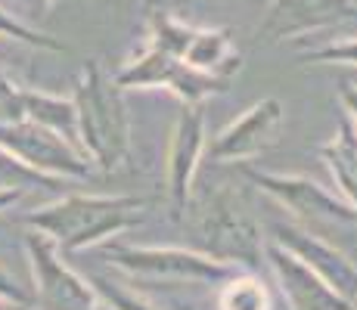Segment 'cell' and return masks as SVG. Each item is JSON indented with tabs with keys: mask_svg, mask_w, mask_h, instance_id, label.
<instances>
[{
	"mask_svg": "<svg viewBox=\"0 0 357 310\" xmlns=\"http://www.w3.org/2000/svg\"><path fill=\"white\" fill-rule=\"evenodd\" d=\"M146 202L137 196H63L38 211H29L22 224L44 233L56 242L59 251H81L143 224Z\"/></svg>",
	"mask_w": 357,
	"mask_h": 310,
	"instance_id": "obj_1",
	"label": "cell"
},
{
	"mask_svg": "<svg viewBox=\"0 0 357 310\" xmlns=\"http://www.w3.org/2000/svg\"><path fill=\"white\" fill-rule=\"evenodd\" d=\"M75 112H78L81 153L97 164L102 174H112L130 158V115L121 87L102 72L97 59H87L75 87Z\"/></svg>",
	"mask_w": 357,
	"mask_h": 310,
	"instance_id": "obj_2",
	"label": "cell"
},
{
	"mask_svg": "<svg viewBox=\"0 0 357 310\" xmlns=\"http://www.w3.org/2000/svg\"><path fill=\"white\" fill-rule=\"evenodd\" d=\"M196 236L199 251L208 254V258L252 273L261 267L264 242H261L258 220L249 211L245 199L227 186L215 189L211 199H205L196 220Z\"/></svg>",
	"mask_w": 357,
	"mask_h": 310,
	"instance_id": "obj_3",
	"label": "cell"
},
{
	"mask_svg": "<svg viewBox=\"0 0 357 310\" xmlns=\"http://www.w3.org/2000/svg\"><path fill=\"white\" fill-rule=\"evenodd\" d=\"M31 264V310H100L93 282L72 270L50 236L31 230L25 236Z\"/></svg>",
	"mask_w": 357,
	"mask_h": 310,
	"instance_id": "obj_4",
	"label": "cell"
},
{
	"mask_svg": "<svg viewBox=\"0 0 357 310\" xmlns=\"http://www.w3.org/2000/svg\"><path fill=\"white\" fill-rule=\"evenodd\" d=\"M112 81L121 91H171L181 102H199V106L208 96L224 93L230 87V81L196 72L183 59L171 56L153 44H146L140 56L130 59L125 68H119Z\"/></svg>",
	"mask_w": 357,
	"mask_h": 310,
	"instance_id": "obj_5",
	"label": "cell"
},
{
	"mask_svg": "<svg viewBox=\"0 0 357 310\" xmlns=\"http://www.w3.org/2000/svg\"><path fill=\"white\" fill-rule=\"evenodd\" d=\"M0 146L13 158H19L25 168L38 171L40 177H50V180H68V177L84 180V177H91L93 168L91 158L78 153L68 140L29 118L0 124Z\"/></svg>",
	"mask_w": 357,
	"mask_h": 310,
	"instance_id": "obj_6",
	"label": "cell"
},
{
	"mask_svg": "<svg viewBox=\"0 0 357 310\" xmlns=\"http://www.w3.org/2000/svg\"><path fill=\"white\" fill-rule=\"evenodd\" d=\"M106 258L130 277L165 282H218L239 273V267L215 261L190 248H143V245H106Z\"/></svg>",
	"mask_w": 357,
	"mask_h": 310,
	"instance_id": "obj_7",
	"label": "cell"
},
{
	"mask_svg": "<svg viewBox=\"0 0 357 310\" xmlns=\"http://www.w3.org/2000/svg\"><path fill=\"white\" fill-rule=\"evenodd\" d=\"M243 174L258 186L261 192L292 211L298 220L307 224H357V211L345 199H335L317 180L301 174H271V171L243 168Z\"/></svg>",
	"mask_w": 357,
	"mask_h": 310,
	"instance_id": "obj_8",
	"label": "cell"
},
{
	"mask_svg": "<svg viewBox=\"0 0 357 310\" xmlns=\"http://www.w3.org/2000/svg\"><path fill=\"white\" fill-rule=\"evenodd\" d=\"M283 118H286V109L277 96L258 100L255 106H249L236 121L227 124L211 140L208 158L211 162H245V158L264 155L267 149H273L280 143Z\"/></svg>",
	"mask_w": 357,
	"mask_h": 310,
	"instance_id": "obj_9",
	"label": "cell"
},
{
	"mask_svg": "<svg viewBox=\"0 0 357 310\" xmlns=\"http://www.w3.org/2000/svg\"><path fill=\"white\" fill-rule=\"evenodd\" d=\"M202 153H205L202 106L199 102H183L168 146V196H171V211H174L177 220H183V215H187L190 189H193V177L199 171V162H202Z\"/></svg>",
	"mask_w": 357,
	"mask_h": 310,
	"instance_id": "obj_10",
	"label": "cell"
},
{
	"mask_svg": "<svg viewBox=\"0 0 357 310\" xmlns=\"http://www.w3.org/2000/svg\"><path fill=\"white\" fill-rule=\"evenodd\" d=\"M273 242H280L286 251H292L301 264L311 267V270L317 273L329 288H335L345 301L357 304V267L339 248H333L320 236H314L305 226H295V224L273 226Z\"/></svg>",
	"mask_w": 357,
	"mask_h": 310,
	"instance_id": "obj_11",
	"label": "cell"
},
{
	"mask_svg": "<svg viewBox=\"0 0 357 310\" xmlns=\"http://www.w3.org/2000/svg\"><path fill=\"white\" fill-rule=\"evenodd\" d=\"M354 16L357 6L351 0H271L258 34L267 40H286L342 25Z\"/></svg>",
	"mask_w": 357,
	"mask_h": 310,
	"instance_id": "obj_12",
	"label": "cell"
},
{
	"mask_svg": "<svg viewBox=\"0 0 357 310\" xmlns=\"http://www.w3.org/2000/svg\"><path fill=\"white\" fill-rule=\"evenodd\" d=\"M264 258L277 273L280 292L292 310H354L351 301H345L335 288H329L311 267L301 264L280 242H273V239L264 242Z\"/></svg>",
	"mask_w": 357,
	"mask_h": 310,
	"instance_id": "obj_13",
	"label": "cell"
},
{
	"mask_svg": "<svg viewBox=\"0 0 357 310\" xmlns=\"http://www.w3.org/2000/svg\"><path fill=\"white\" fill-rule=\"evenodd\" d=\"M181 59L196 72L215 75L224 81H233V75L243 68V56L233 47L230 29H193V38Z\"/></svg>",
	"mask_w": 357,
	"mask_h": 310,
	"instance_id": "obj_14",
	"label": "cell"
},
{
	"mask_svg": "<svg viewBox=\"0 0 357 310\" xmlns=\"http://www.w3.org/2000/svg\"><path fill=\"white\" fill-rule=\"evenodd\" d=\"M317 153L329 164L345 202L357 211V127L351 124V118H342L335 137L329 143H324Z\"/></svg>",
	"mask_w": 357,
	"mask_h": 310,
	"instance_id": "obj_15",
	"label": "cell"
},
{
	"mask_svg": "<svg viewBox=\"0 0 357 310\" xmlns=\"http://www.w3.org/2000/svg\"><path fill=\"white\" fill-rule=\"evenodd\" d=\"M25 118L34 124H44L53 134H59L81 153V137H78V112L75 102L53 96L44 91H25Z\"/></svg>",
	"mask_w": 357,
	"mask_h": 310,
	"instance_id": "obj_16",
	"label": "cell"
},
{
	"mask_svg": "<svg viewBox=\"0 0 357 310\" xmlns=\"http://www.w3.org/2000/svg\"><path fill=\"white\" fill-rule=\"evenodd\" d=\"M218 307L221 310H271V295H267V286L252 270H245V273L239 270L221 288Z\"/></svg>",
	"mask_w": 357,
	"mask_h": 310,
	"instance_id": "obj_17",
	"label": "cell"
},
{
	"mask_svg": "<svg viewBox=\"0 0 357 310\" xmlns=\"http://www.w3.org/2000/svg\"><path fill=\"white\" fill-rule=\"evenodd\" d=\"M0 38L3 40H19V44H29L38 47V50H53V53H66V44L50 34L31 29L25 19H19L16 13H10L3 3H0Z\"/></svg>",
	"mask_w": 357,
	"mask_h": 310,
	"instance_id": "obj_18",
	"label": "cell"
},
{
	"mask_svg": "<svg viewBox=\"0 0 357 310\" xmlns=\"http://www.w3.org/2000/svg\"><path fill=\"white\" fill-rule=\"evenodd\" d=\"M59 180L40 177L38 171L25 168L19 158H13L0 146V189H29V186H56Z\"/></svg>",
	"mask_w": 357,
	"mask_h": 310,
	"instance_id": "obj_19",
	"label": "cell"
},
{
	"mask_svg": "<svg viewBox=\"0 0 357 310\" xmlns=\"http://www.w3.org/2000/svg\"><path fill=\"white\" fill-rule=\"evenodd\" d=\"M301 62H320V65H357V38L335 40V44L317 47V50L301 53Z\"/></svg>",
	"mask_w": 357,
	"mask_h": 310,
	"instance_id": "obj_20",
	"label": "cell"
},
{
	"mask_svg": "<svg viewBox=\"0 0 357 310\" xmlns=\"http://www.w3.org/2000/svg\"><path fill=\"white\" fill-rule=\"evenodd\" d=\"M25 118V87H19L6 72H0V124Z\"/></svg>",
	"mask_w": 357,
	"mask_h": 310,
	"instance_id": "obj_21",
	"label": "cell"
},
{
	"mask_svg": "<svg viewBox=\"0 0 357 310\" xmlns=\"http://www.w3.org/2000/svg\"><path fill=\"white\" fill-rule=\"evenodd\" d=\"M93 288H97V295L112 310H155L153 304H146L143 298L125 292L121 286H115V282H109V279H93Z\"/></svg>",
	"mask_w": 357,
	"mask_h": 310,
	"instance_id": "obj_22",
	"label": "cell"
},
{
	"mask_svg": "<svg viewBox=\"0 0 357 310\" xmlns=\"http://www.w3.org/2000/svg\"><path fill=\"white\" fill-rule=\"evenodd\" d=\"M0 301L13 307H31V288L22 286L3 264H0Z\"/></svg>",
	"mask_w": 357,
	"mask_h": 310,
	"instance_id": "obj_23",
	"label": "cell"
},
{
	"mask_svg": "<svg viewBox=\"0 0 357 310\" xmlns=\"http://www.w3.org/2000/svg\"><path fill=\"white\" fill-rule=\"evenodd\" d=\"M56 3H63V0H6V10L16 13V16H31V19H44L47 13L53 10Z\"/></svg>",
	"mask_w": 357,
	"mask_h": 310,
	"instance_id": "obj_24",
	"label": "cell"
},
{
	"mask_svg": "<svg viewBox=\"0 0 357 310\" xmlns=\"http://www.w3.org/2000/svg\"><path fill=\"white\" fill-rule=\"evenodd\" d=\"M339 96H342V106L348 109V118H351V124L357 127V81H342L339 87Z\"/></svg>",
	"mask_w": 357,
	"mask_h": 310,
	"instance_id": "obj_25",
	"label": "cell"
},
{
	"mask_svg": "<svg viewBox=\"0 0 357 310\" xmlns=\"http://www.w3.org/2000/svg\"><path fill=\"white\" fill-rule=\"evenodd\" d=\"M22 196H25V189H0V211L13 208V205H16Z\"/></svg>",
	"mask_w": 357,
	"mask_h": 310,
	"instance_id": "obj_26",
	"label": "cell"
},
{
	"mask_svg": "<svg viewBox=\"0 0 357 310\" xmlns=\"http://www.w3.org/2000/svg\"><path fill=\"white\" fill-rule=\"evenodd\" d=\"M0 310H16L13 304H6V301H0Z\"/></svg>",
	"mask_w": 357,
	"mask_h": 310,
	"instance_id": "obj_27",
	"label": "cell"
},
{
	"mask_svg": "<svg viewBox=\"0 0 357 310\" xmlns=\"http://www.w3.org/2000/svg\"><path fill=\"white\" fill-rule=\"evenodd\" d=\"M16 310H31V307H16Z\"/></svg>",
	"mask_w": 357,
	"mask_h": 310,
	"instance_id": "obj_28",
	"label": "cell"
},
{
	"mask_svg": "<svg viewBox=\"0 0 357 310\" xmlns=\"http://www.w3.org/2000/svg\"><path fill=\"white\" fill-rule=\"evenodd\" d=\"M351 3H354V6H357V0H351Z\"/></svg>",
	"mask_w": 357,
	"mask_h": 310,
	"instance_id": "obj_29",
	"label": "cell"
},
{
	"mask_svg": "<svg viewBox=\"0 0 357 310\" xmlns=\"http://www.w3.org/2000/svg\"><path fill=\"white\" fill-rule=\"evenodd\" d=\"M354 310H357V304H354Z\"/></svg>",
	"mask_w": 357,
	"mask_h": 310,
	"instance_id": "obj_30",
	"label": "cell"
},
{
	"mask_svg": "<svg viewBox=\"0 0 357 310\" xmlns=\"http://www.w3.org/2000/svg\"><path fill=\"white\" fill-rule=\"evenodd\" d=\"M0 40H3V38H0Z\"/></svg>",
	"mask_w": 357,
	"mask_h": 310,
	"instance_id": "obj_31",
	"label": "cell"
}]
</instances>
